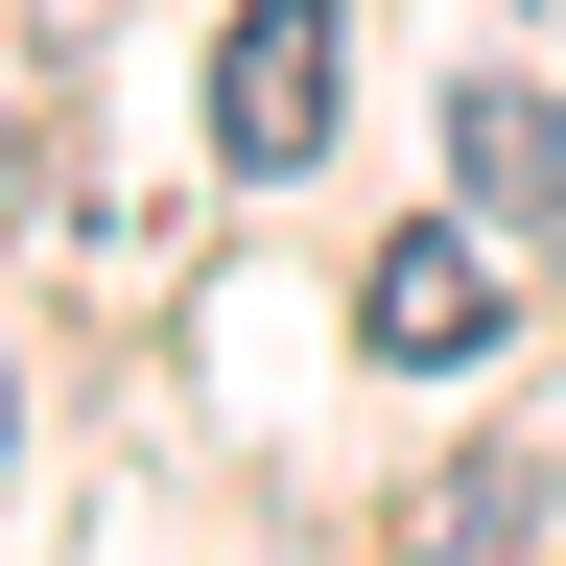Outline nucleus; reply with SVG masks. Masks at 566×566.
Returning a JSON list of instances; mask_svg holds the SVG:
<instances>
[{"mask_svg": "<svg viewBox=\"0 0 566 566\" xmlns=\"http://www.w3.org/2000/svg\"><path fill=\"white\" fill-rule=\"evenodd\" d=\"M331 95H354L331 0H237V24H212V166H307Z\"/></svg>", "mask_w": 566, "mask_h": 566, "instance_id": "1", "label": "nucleus"}, {"mask_svg": "<svg viewBox=\"0 0 566 566\" xmlns=\"http://www.w3.org/2000/svg\"><path fill=\"white\" fill-rule=\"evenodd\" d=\"M354 331H378L401 378H472V354L520 331V283H495V237H472V212H424V237H378V260H354Z\"/></svg>", "mask_w": 566, "mask_h": 566, "instance_id": "2", "label": "nucleus"}, {"mask_svg": "<svg viewBox=\"0 0 566 566\" xmlns=\"http://www.w3.org/2000/svg\"><path fill=\"white\" fill-rule=\"evenodd\" d=\"M449 166H472L495 237H543V212H566V118H543V95H449Z\"/></svg>", "mask_w": 566, "mask_h": 566, "instance_id": "3", "label": "nucleus"}, {"mask_svg": "<svg viewBox=\"0 0 566 566\" xmlns=\"http://www.w3.org/2000/svg\"><path fill=\"white\" fill-rule=\"evenodd\" d=\"M0 424H24V401H0Z\"/></svg>", "mask_w": 566, "mask_h": 566, "instance_id": "4", "label": "nucleus"}]
</instances>
